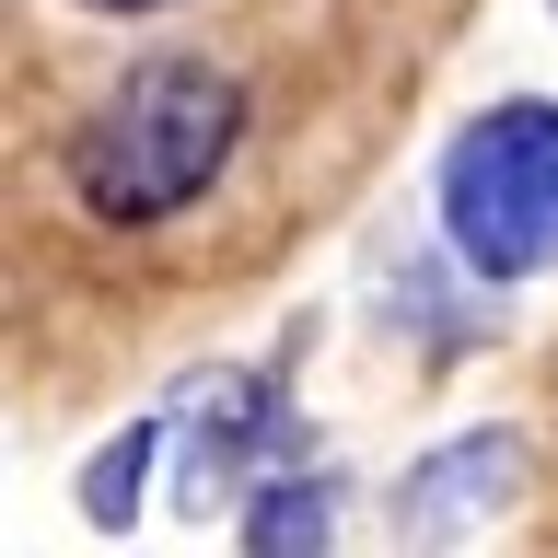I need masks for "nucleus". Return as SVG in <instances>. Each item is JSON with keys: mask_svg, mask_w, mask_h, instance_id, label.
<instances>
[{"mask_svg": "<svg viewBox=\"0 0 558 558\" xmlns=\"http://www.w3.org/2000/svg\"><path fill=\"white\" fill-rule=\"evenodd\" d=\"M244 82L221 59H186V47H163V59L117 70L94 94V117L70 129L59 151V186L82 221H105V233H151V221H186V209L233 174L244 151Z\"/></svg>", "mask_w": 558, "mask_h": 558, "instance_id": "obj_1", "label": "nucleus"}, {"mask_svg": "<svg viewBox=\"0 0 558 558\" xmlns=\"http://www.w3.org/2000/svg\"><path fill=\"white\" fill-rule=\"evenodd\" d=\"M233 535L256 558H326L349 535V477H338V465H314V453H291V465H268V477L244 488Z\"/></svg>", "mask_w": 558, "mask_h": 558, "instance_id": "obj_5", "label": "nucleus"}, {"mask_svg": "<svg viewBox=\"0 0 558 558\" xmlns=\"http://www.w3.org/2000/svg\"><path fill=\"white\" fill-rule=\"evenodd\" d=\"M70 12H94V24H151V12H174V0H70Z\"/></svg>", "mask_w": 558, "mask_h": 558, "instance_id": "obj_7", "label": "nucleus"}, {"mask_svg": "<svg viewBox=\"0 0 558 558\" xmlns=\"http://www.w3.org/2000/svg\"><path fill=\"white\" fill-rule=\"evenodd\" d=\"M430 233L477 291H523L558 268V94H500L442 140Z\"/></svg>", "mask_w": 558, "mask_h": 558, "instance_id": "obj_2", "label": "nucleus"}, {"mask_svg": "<svg viewBox=\"0 0 558 558\" xmlns=\"http://www.w3.org/2000/svg\"><path fill=\"white\" fill-rule=\"evenodd\" d=\"M523 465H535V442H523L512 418L442 430V442L418 453V465H396V488H384L396 547H465V535H488V523L523 500Z\"/></svg>", "mask_w": 558, "mask_h": 558, "instance_id": "obj_4", "label": "nucleus"}, {"mask_svg": "<svg viewBox=\"0 0 558 558\" xmlns=\"http://www.w3.org/2000/svg\"><path fill=\"white\" fill-rule=\"evenodd\" d=\"M174 408V465H163V500L186 523H233L244 488L303 453V408H291V373L268 361H209L163 396Z\"/></svg>", "mask_w": 558, "mask_h": 558, "instance_id": "obj_3", "label": "nucleus"}, {"mask_svg": "<svg viewBox=\"0 0 558 558\" xmlns=\"http://www.w3.org/2000/svg\"><path fill=\"white\" fill-rule=\"evenodd\" d=\"M174 465V408L129 418V430H105L94 453H82V477H70V500H82V523L94 535H140V512H151V477Z\"/></svg>", "mask_w": 558, "mask_h": 558, "instance_id": "obj_6", "label": "nucleus"}, {"mask_svg": "<svg viewBox=\"0 0 558 558\" xmlns=\"http://www.w3.org/2000/svg\"><path fill=\"white\" fill-rule=\"evenodd\" d=\"M547 12H558V0H547Z\"/></svg>", "mask_w": 558, "mask_h": 558, "instance_id": "obj_8", "label": "nucleus"}]
</instances>
